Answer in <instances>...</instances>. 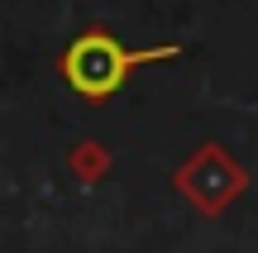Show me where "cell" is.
<instances>
[{
  "label": "cell",
  "mask_w": 258,
  "mask_h": 253,
  "mask_svg": "<svg viewBox=\"0 0 258 253\" xmlns=\"http://www.w3.org/2000/svg\"><path fill=\"white\" fill-rule=\"evenodd\" d=\"M172 57H182L177 43L129 48V43H120V38L110 34V29L91 24V29H82V34L62 48L57 72H62V81L72 86L86 105H101V101H110V96L129 81V72H139V67H148V62H172Z\"/></svg>",
  "instance_id": "1"
}]
</instances>
